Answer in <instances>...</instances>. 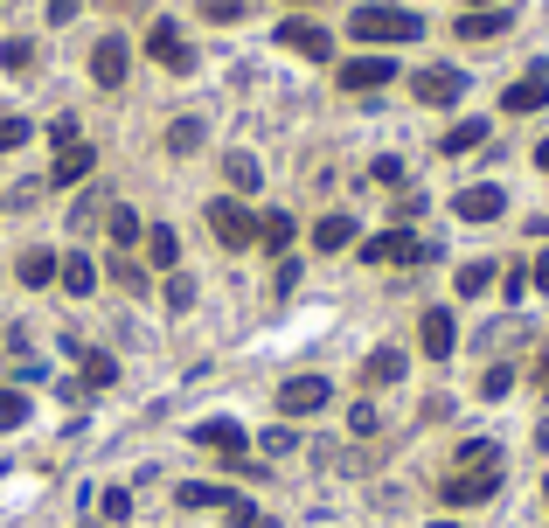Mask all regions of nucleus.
Instances as JSON below:
<instances>
[{
    "instance_id": "obj_8",
    "label": "nucleus",
    "mask_w": 549,
    "mask_h": 528,
    "mask_svg": "<svg viewBox=\"0 0 549 528\" xmlns=\"http://www.w3.org/2000/svg\"><path fill=\"white\" fill-rule=\"evenodd\" d=\"M126 70H133V49H126V35H105V42L91 49V77H98L105 91H119V84H126Z\"/></svg>"
},
{
    "instance_id": "obj_13",
    "label": "nucleus",
    "mask_w": 549,
    "mask_h": 528,
    "mask_svg": "<svg viewBox=\"0 0 549 528\" xmlns=\"http://www.w3.org/2000/svg\"><path fill=\"white\" fill-rule=\"evenodd\" d=\"M195 445H209V452H216V459H230V466L251 452V445H244V424H230V417H209V424L195 431Z\"/></svg>"
},
{
    "instance_id": "obj_26",
    "label": "nucleus",
    "mask_w": 549,
    "mask_h": 528,
    "mask_svg": "<svg viewBox=\"0 0 549 528\" xmlns=\"http://www.w3.org/2000/svg\"><path fill=\"white\" fill-rule=\"evenodd\" d=\"M160 299H167L174 313H188V306H195V278H188V271H167V285H160Z\"/></svg>"
},
{
    "instance_id": "obj_6",
    "label": "nucleus",
    "mask_w": 549,
    "mask_h": 528,
    "mask_svg": "<svg viewBox=\"0 0 549 528\" xmlns=\"http://www.w3.org/2000/svg\"><path fill=\"white\" fill-rule=\"evenodd\" d=\"M362 258L369 264H417V258H431V244H417L411 230H383V237L362 244Z\"/></svg>"
},
{
    "instance_id": "obj_30",
    "label": "nucleus",
    "mask_w": 549,
    "mask_h": 528,
    "mask_svg": "<svg viewBox=\"0 0 549 528\" xmlns=\"http://www.w3.org/2000/svg\"><path fill=\"white\" fill-rule=\"evenodd\" d=\"M0 70H35V42H0Z\"/></svg>"
},
{
    "instance_id": "obj_25",
    "label": "nucleus",
    "mask_w": 549,
    "mask_h": 528,
    "mask_svg": "<svg viewBox=\"0 0 549 528\" xmlns=\"http://www.w3.org/2000/svg\"><path fill=\"white\" fill-rule=\"evenodd\" d=\"M223 174H230V195H251V188H258V160H251V153H230Z\"/></svg>"
},
{
    "instance_id": "obj_23",
    "label": "nucleus",
    "mask_w": 549,
    "mask_h": 528,
    "mask_svg": "<svg viewBox=\"0 0 549 528\" xmlns=\"http://www.w3.org/2000/svg\"><path fill=\"white\" fill-rule=\"evenodd\" d=\"M146 258L160 264V271H181V244H174V230H146Z\"/></svg>"
},
{
    "instance_id": "obj_45",
    "label": "nucleus",
    "mask_w": 549,
    "mask_h": 528,
    "mask_svg": "<svg viewBox=\"0 0 549 528\" xmlns=\"http://www.w3.org/2000/svg\"><path fill=\"white\" fill-rule=\"evenodd\" d=\"M536 390H543V396H549V362H543V369H536Z\"/></svg>"
},
{
    "instance_id": "obj_27",
    "label": "nucleus",
    "mask_w": 549,
    "mask_h": 528,
    "mask_svg": "<svg viewBox=\"0 0 549 528\" xmlns=\"http://www.w3.org/2000/svg\"><path fill=\"white\" fill-rule=\"evenodd\" d=\"M202 146V119H174L167 126V153H195Z\"/></svg>"
},
{
    "instance_id": "obj_34",
    "label": "nucleus",
    "mask_w": 549,
    "mask_h": 528,
    "mask_svg": "<svg viewBox=\"0 0 549 528\" xmlns=\"http://www.w3.org/2000/svg\"><path fill=\"white\" fill-rule=\"evenodd\" d=\"M21 417H28V396H21V390H0V431H14Z\"/></svg>"
},
{
    "instance_id": "obj_18",
    "label": "nucleus",
    "mask_w": 549,
    "mask_h": 528,
    "mask_svg": "<svg viewBox=\"0 0 549 528\" xmlns=\"http://www.w3.org/2000/svg\"><path fill=\"white\" fill-rule=\"evenodd\" d=\"M14 278H21V285H35V292H42V285H56V251H21Z\"/></svg>"
},
{
    "instance_id": "obj_11",
    "label": "nucleus",
    "mask_w": 549,
    "mask_h": 528,
    "mask_svg": "<svg viewBox=\"0 0 549 528\" xmlns=\"http://www.w3.org/2000/svg\"><path fill=\"white\" fill-rule=\"evenodd\" d=\"M390 77H397L390 56H355V63H341V91H383Z\"/></svg>"
},
{
    "instance_id": "obj_3",
    "label": "nucleus",
    "mask_w": 549,
    "mask_h": 528,
    "mask_svg": "<svg viewBox=\"0 0 549 528\" xmlns=\"http://www.w3.org/2000/svg\"><path fill=\"white\" fill-rule=\"evenodd\" d=\"M501 494V466H452L445 473V508H480Z\"/></svg>"
},
{
    "instance_id": "obj_41",
    "label": "nucleus",
    "mask_w": 549,
    "mask_h": 528,
    "mask_svg": "<svg viewBox=\"0 0 549 528\" xmlns=\"http://www.w3.org/2000/svg\"><path fill=\"white\" fill-rule=\"evenodd\" d=\"M515 390V369H487V383H480V396H508Z\"/></svg>"
},
{
    "instance_id": "obj_29",
    "label": "nucleus",
    "mask_w": 549,
    "mask_h": 528,
    "mask_svg": "<svg viewBox=\"0 0 549 528\" xmlns=\"http://www.w3.org/2000/svg\"><path fill=\"white\" fill-rule=\"evenodd\" d=\"M105 383H119V362L112 355H84V390H105Z\"/></svg>"
},
{
    "instance_id": "obj_16",
    "label": "nucleus",
    "mask_w": 549,
    "mask_h": 528,
    "mask_svg": "<svg viewBox=\"0 0 549 528\" xmlns=\"http://www.w3.org/2000/svg\"><path fill=\"white\" fill-rule=\"evenodd\" d=\"M501 105H508V112H522V119H529V112H543V105H549V77L536 70V77L508 84V98H501Z\"/></svg>"
},
{
    "instance_id": "obj_1",
    "label": "nucleus",
    "mask_w": 549,
    "mask_h": 528,
    "mask_svg": "<svg viewBox=\"0 0 549 528\" xmlns=\"http://www.w3.org/2000/svg\"><path fill=\"white\" fill-rule=\"evenodd\" d=\"M348 35H355V42H417L424 21H417L411 7H355Z\"/></svg>"
},
{
    "instance_id": "obj_47",
    "label": "nucleus",
    "mask_w": 549,
    "mask_h": 528,
    "mask_svg": "<svg viewBox=\"0 0 549 528\" xmlns=\"http://www.w3.org/2000/svg\"><path fill=\"white\" fill-rule=\"evenodd\" d=\"M480 7H494V0H473V14H480Z\"/></svg>"
},
{
    "instance_id": "obj_15",
    "label": "nucleus",
    "mask_w": 549,
    "mask_h": 528,
    "mask_svg": "<svg viewBox=\"0 0 549 528\" xmlns=\"http://www.w3.org/2000/svg\"><path fill=\"white\" fill-rule=\"evenodd\" d=\"M362 383H369V390H390V383H404V348H376V355L362 362Z\"/></svg>"
},
{
    "instance_id": "obj_44",
    "label": "nucleus",
    "mask_w": 549,
    "mask_h": 528,
    "mask_svg": "<svg viewBox=\"0 0 549 528\" xmlns=\"http://www.w3.org/2000/svg\"><path fill=\"white\" fill-rule=\"evenodd\" d=\"M536 285H543V292H549V251H543V258H536Z\"/></svg>"
},
{
    "instance_id": "obj_43",
    "label": "nucleus",
    "mask_w": 549,
    "mask_h": 528,
    "mask_svg": "<svg viewBox=\"0 0 549 528\" xmlns=\"http://www.w3.org/2000/svg\"><path fill=\"white\" fill-rule=\"evenodd\" d=\"M77 7H84V0H49V21L63 28V21H77Z\"/></svg>"
},
{
    "instance_id": "obj_5",
    "label": "nucleus",
    "mask_w": 549,
    "mask_h": 528,
    "mask_svg": "<svg viewBox=\"0 0 549 528\" xmlns=\"http://www.w3.org/2000/svg\"><path fill=\"white\" fill-rule=\"evenodd\" d=\"M334 403V383L327 376H292L285 390H278V417H313V410H327Z\"/></svg>"
},
{
    "instance_id": "obj_21",
    "label": "nucleus",
    "mask_w": 549,
    "mask_h": 528,
    "mask_svg": "<svg viewBox=\"0 0 549 528\" xmlns=\"http://www.w3.org/2000/svg\"><path fill=\"white\" fill-rule=\"evenodd\" d=\"M292 237H299V223H292V216H258V244H265V251L285 258V251H292Z\"/></svg>"
},
{
    "instance_id": "obj_17",
    "label": "nucleus",
    "mask_w": 549,
    "mask_h": 528,
    "mask_svg": "<svg viewBox=\"0 0 549 528\" xmlns=\"http://www.w3.org/2000/svg\"><path fill=\"white\" fill-rule=\"evenodd\" d=\"M105 230H112V251H119V258H126V251H133L139 237H146L139 209H126V202H119V209H105Z\"/></svg>"
},
{
    "instance_id": "obj_12",
    "label": "nucleus",
    "mask_w": 549,
    "mask_h": 528,
    "mask_svg": "<svg viewBox=\"0 0 549 528\" xmlns=\"http://www.w3.org/2000/svg\"><path fill=\"white\" fill-rule=\"evenodd\" d=\"M501 209H508V195H501L494 181H480V188H466V195L452 202V216H459V223H494Z\"/></svg>"
},
{
    "instance_id": "obj_20",
    "label": "nucleus",
    "mask_w": 549,
    "mask_h": 528,
    "mask_svg": "<svg viewBox=\"0 0 549 528\" xmlns=\"http://www.w3.org/2000/svg\"><path fill=\"white\" fill-rule=\"evenodd\" d=\"M313 244H320V251H348V244H355V216H320V223H313Z\"/></svg>"
},
{
    "instance_id": "obj_7",
    "label": "nucleus",
    "mask_w": 549,
    "mask_h": 528,
    "mask_svg": "<svg viewBox=\"0 0 549 528\" xmlns=\"http://www.w3.org/2000/svg\"><path fill=\"white\" fill-rule=\"evenodd\" d=\"M278 49H292V56H334V35L320 28V21H278Z\"/></svg>"
},
{
    "instance_id": "obj_40",
    "label": "nucleus",
    "mask_w": 549,
    "mask_h": 528,
    "mask_svg": "<svg viewBox=\"0 0 549 528\" xmlns=\"http://www.w3.org/2000/svg\"><path fill=\"white\" fill-rule=\"evenodd\" d=\"M348 431H355V438H376V410L355 403V410H348Z\"/></svg>"
},
{
    "instance_id": "obj_28",
    "label": "nucleus",
    "mask_w": 549,
    "mask_h": 528,
    "mask_svg": "<svg viewBox=\"0 0 549 528\" xmlns=\"http://www.w3.org/2000/svg\"><path fill=\"white\" fill-rule=\"evenodd\" d=\"M508 28V14H466L459 21V42H480V35H501Z\"/></svg>"
},
{
    "instance_id": "obj_4",
    "label": "nucleus",
    "mask_w": 549,
    "mask_h": 528,
    "mask_svg": "<svg viewBox=\"0 0 549 528\" xmlns=\"http://www.w3.org/2000/svg\"><path fill=\"white\" fill-rule=\"evenodd\" d=\"M146 56H153L160 70H174V77L195 70V49H188V35H181L174 21H153V28H146Z\"/></svg>"
},
{
    "instance_id": "obj_46",
    "label": "nucleus",
    "mask_w": 549,
    "mask_h": 528,
    "mask_svg": "<svg viewBox=\"0 0 549 528\" xmlns=\"http://www.w3.org/2000/svg\"><path fill=\"white\" fill-rule=\"evenodd\" d=\"M536 167H549V139H543V146H536Z\"/></svg>"
},
{
    "instance_id": "obj_14",
    "label": "nucleus",
    "mask_w": 549,
    "mask_h": 528,
    "mask_svg": "<svg viewBox=\"0 0 549 528\" xmlns=\"http://www.w3.org/2000/svg\"><path fill=\"white\" fill-rule=\"evenodd\" d=\"M417 341H424V355H431V362H445V355H452V313H445V306H431V313L417 320Z\"/></svg>"
},
{
    "instance_id": "obj_42",
    "label": "nucleus",
    "mask_w": 549,
    "mask_h": 528,
    "mask_svg": "<svg viewBox=\"0 0 549 528\" xmlns=\"http://www.w3.org/2000/svg\"><path fill=\"white\" fill-rule=\"evenodd\" d=\"M292 445H299V438H292L285 424H272V431H265V452H272V459H278V452H292Z\"/></svg>"
},
{
    "instance_id": "obj_38",
    "label": "nucleus",
    "mask_w": 549,
    "mask_h": 528,
    "mask_svg": "<svg viewBox=\"0 0 549 528\" xmlns=\"http://www.w3.org/2000/svg\"><path fill=\"white\" fill-rule=\"evenodd\" d=\"M21 139H28V119H14V112H7V119H0V153H14Z\"/></svg>"
},
{
    "instance_id": "obj_2",
    "label": "nucleus",
    "mask_w": 549,
    "mask_h": 528,
    "mask_svg": "<svg viewBox=\"0 0 549 528\" xmlns=\"http://www.w3.org/2000/svg\"><path fill=\"white\" fill-rule=\"evenodd\" d=\"M209 237H216L223 251H251V244H258V216H251L237 195H216V202H209Z\"/></svg>"
},
{
    "instance_id": "obj_48",
    "label": "nucleus",
    "mask_w": 549,
    "mask_h": 528,
    "mask_svg": "<svg viewBox=\"0 0 549 528\" xmlns=\"http://www.w3.org/2000/svg\"><path fill=\"white\" fill-rule=\"evenodd\" d=\"M299 7H306V0H299Z\"/></svg>"
},
{
    "instance_id": "obj_9",
    "label": "nucleus",
    "mask_w": 549,
    "mask_h": 528,
    "mask_svg": "<svg viewBox=\"0 0 549 528\" xmlns=\"http://www.w3.org/2000/svg\"><path fill=\"white\" fill-rule=\"evenodd\" d=\"M91 167H98V146L70 139V146H56V160H49V181H56V188H77V181H91Z\"/></svg>"
},
{
    "instance_id": "obj_24",
    "label": "nucleus",
    "mask_w": 549,
    "mask_h": 528,
    "mask_svg": "<svg viewBox=\"0 0 549 528\" xmlns=\"http://www.w3.org/2000/svg\"><path fill=\"white\" fill-rule=\"evenodd\" d=\"M473 146H487V119H459L445 132V153H473Z\"/></svg>"
},
{
    "instance_id": "obj_33",
    "label": "nucleus",
    "mask_w": 549,
    "mask_h": 528,
    "mask_svg": "<svg viewBox=\"0 0 549 528\" xmlns=\"http://www.w3.org/2000/svg\"><path fill=\"white\" fill-rule=\"evenodd\" d=\"M459 466H501V452H494L487 438H466V445H459Z\"/></svg>"
},
{
    "instance_id": "obj_49",
    "label": "nucleus",
    "mask_w": 549,
    "mask_h": 528,
    "mask_svg": "<svg viewBox=\"0 0 549 528\" xmlns=\"http://www.w3.org/2000/svg\"><path fill=\"white\" fill-rule=\"evenodd\" d=\"M543 494H549V487H543Z\"/></svg>"
},
{
    "instance_id": "obj_39",
    "label": "nucleus",
    "mask_w": 549,
    "mask_h": 528,
    "mask_svg": "<svg viewBox=\"0 0 549 528\" xmlns=\"http://www.w3.org/2000/svg\"><path fill=\"white\" fill-rule=\"evenodd\" d=\"M98 216H105V195H84V202H77V216H70V223H77V230H91V223H98Z\"/></svg>"
},
{
    "instance_id": "obj_22",
    "label": "nucleus",
    "mask_w": 549,
    "mask_h": 528,
    "mask_svg": "<svg viewBox=\"0 0 549 528\" xmlns=\"http://www.w3.org/2000/svg\"><path fill=\"white\" fill-rule=\"evenodd\" d=\"M174 501H181V508H230L237 494H230V487H202V480H188V487H174Z\"/></svg>"
},
{
    "instance_id": "obj_35",
    "label": "nucleus",
    "mask_w": 549,
    "mask_h": 528,
    "mask_svg": "<svg viewBox=\"0 0 549 528\" xmlns=\"http://www.w3.org/2000/svg\"><path fill=\"white\" fill-rule=\"evenodd\" d=\"M112 271H119V285H126V292H146V285H153V278H146V264H133V258H119Z\"/></svg>"
},
{
    "instance_id": "obj_36",
    "label": "nucleus",
    "mask_w": 549,
    "mask_h": 528,
    "mask_svg": "<svg viewBox=\"0 0 549 528\" xmlns=\"http://www.w3.org/2000/svg\"><path fill=\"white\" fill-rule=\"evenodd\" d=\"M133 515V494L126 487H105V522H126Z\"/></svg>"
},
{
    "instance_id": "obj_10",
    "label": "nucleus",
    "mask_w": 549,
    "mask_h": 528,
    "mask_svg": "<svg viewBox=\"0 0 549 528\" xmlns=\"http://www.w3.org/2000/svg\"><path fill=\"white\" fill-rule=\"evenodd\" d=\"M411 91H417V105H452V98L466 91V77H459L452 63H431V70H417L411 77Z\"/></svg>"
},
{
    "instance_id": "obj_37",
    "label": "nucleus",
    "mask_w": 549,
    "mask_h": 528,
    "mask_svg": "<svg viewBox=\"0 0 549 528\" xmlns=\"http://www.w3.org/2000/svg\"><path fill=\"white\" fill-rule=\"evenodd\" d=\"M244 7H251V0H202L209 21H244Z\"/></svg>"
},
{
    "instance_id": "obj_19",
    "label": "nucleus",
    "mask_w": 549,
    "mask_h": 528,
    "mask_svg": "<svg viewBox=\"0 0 549 528\" xmlns=\"http://www.w3.org/2000/svg\"><path fill=\"white\" fill-rule=\"evenodd\" d=\"M56 278H63V292H77V299L98 292V264L91 258H56Z\"/></svg>"
},
{
    "instance_id": "obj_31",
    "label": "nucleus",
    "mask_w": 549,
    "mask_h": 528,
    "mask_svg": "<svg viewBox=\"0 0 549 528\" xmlns=\"http://www.w3.org/2000/svg\"><path fill=\"white\" fill-rule=\"evenodd\" d=\"M494 271H501V264H466V271H459V292H466V299H480V292L494 285Z\"/></svg>"
},
{
    "instance_id": "obj_32",
    "label": "nucleus",
    "mask_w": 549,
    "mask_h": 528,
    "mask_svg": "<svg viewBox=\"0 0 549 528\" xmlns=\"http://www.w3.org/2000/svg\"><path fill=\"white\" fill-rule=\"evenodd\" d=\"M42 188H49V181H14V188H7V209H14V216H21V209H35V202H42Z\"/></svg>"
}]
</instances>
